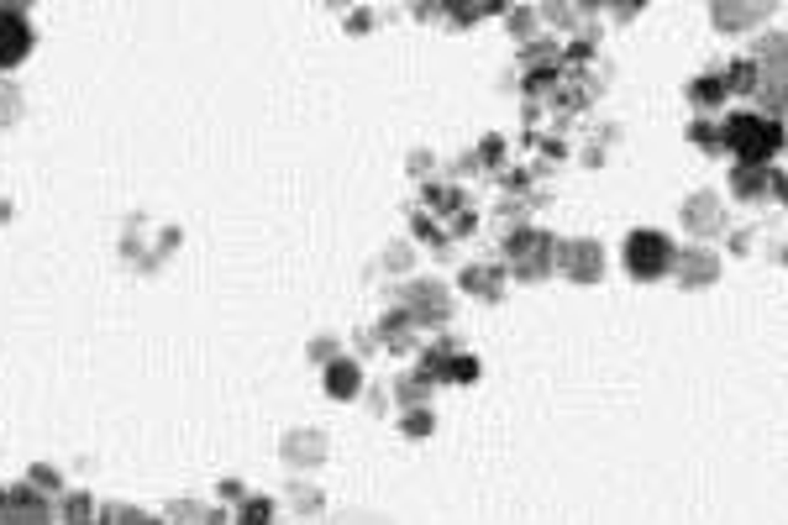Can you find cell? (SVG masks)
I'll use <instances>...</instances> for the list:
<instances>
[{"label": "cell", "instance_id": "obj_1", "mask_svg": "<svg viewBox=\"0 0 788 525\" xmlns=\"http://www.w3.org/2000/svg\"><path fill=\"white\" fill-rule=\"evenodd\" d=\"M736 137L746 142L741 153H767L762 142H772V131H767V127H752V121H741V127H736Z\"/></svg>", "mask_w": 788, "mask_h": 525}]
</instances>
